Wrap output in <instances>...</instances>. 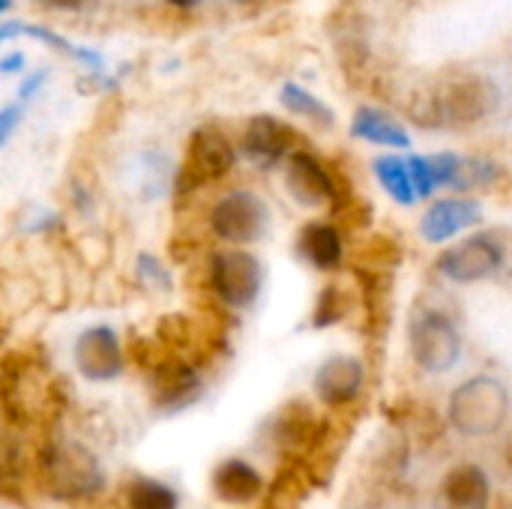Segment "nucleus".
Returning <instances> with one entry per match:
<instances>
[{"label":"nucleus","instance_id":"obj_1","mask_svg":"<svg viewBox=\"0 0 512 509\" xmlns=\"http://www.w3.org/2000/svg\"><path fill=\"white\" fill-rule=\"evenodd\" d=\"M36 465L45 489L60 501L93 498L105 486V471L99 459L78 441H48L39 450Z\"/></svg>","mask_w":512,"mask_h":509},{"label":"nucleus","instance_id":"obj_2","mask_svg":"<svg viewBox=\"0 0 512 509\" xmlns=\"http://www.w3.org/2000/svg\"><path fill=\"white\" fill-rule=\"evenodd\" d=\"M510 414V393L492 375H474L459 384L447 402L450 426L465 438H492L504 429Z\"/></svg>","mask_w":512,"mask_h":509},{"label":"nucleus","instance_id":"obj_3","mask_svg":"<svg viewBox=\"0 0 512 509\" xmlns=\"http://www.w3.org/2000/svg\"><path fill=\"white\" fill-rule=\"evenodd\" d=\"M498 108V87L477 72H453L441 84L429 90L423 123H447V126H471L486 120Z\"/></svg>","mask_w":512,"mask_h":509},{"label":"nucleus","instance_id":"obj_4","mask_svg":"<svg viewBox=\"0 0 512 509\" xmlns=\"http://www.w3.org/2000/svg\"><path fill=\"white\" fill-rule=\"evenodd\" d=\"M408 345H411L414 363L429 375L450 372L462 357V336L456 324L435 309H417L411 315Z\"/></svg>","mask_w":512,"mask_h":509},{"label":"nucleus","instance_id":"obj_5","mask_svg":"<svg viewBox=\"0 0 512 509\" xmlns=\"http://www.w3.org/2000/svg\"><path fill=\"white\" fill-rule=\"evenodd\" d=\"M213 294L231 309H249L264 285V267L252 252L222 249L210 258Z\"/></svg>","mask_w":512,"mask_h":509},{"label":"nucleus","instance_id":"obj_6","mask_svg":"<svg viewBox=\"0 0 512 509\" xmlns=\"http://www.w3.org/2000/svg\"><path fill=\"white\" fill-rule=\"evenodd\" d=\"M234 147L216 126H201L186 144V159L180 168V189H198L222 180L234 168Z\"/></svg>","mask_w":512,"mask_h":509},{"label":"nucleus","instance_id":"obj_7","mask_svg":"<svg viewBox=\"0 0 512 509\" xmlns=\"http://www.w3.org/2000/svg\"><path fill=\"white\" fill-rule=\"evenodd\" d=\"M504 264V246L492 234H474L438 255L435 270L456 285H474L495 276Z\"/></svg>","mask_w":512,"mask_h":509},{"label":"nucleus","instance_id":"obj_8","mask_svg":"<svg viewBox=\"0 0 512 509\" xmlns=\"http://www.w3.org/2000/svg\"><path fill=\"white\" fill-rule=\"evenodd\" d=\"M210 228L225 243L234 246L255 243L267 231V204L249 189L228 192L225 198L216 201L210 213Z\"/></svg>","mask_w":512,"mask_h":509},{"label":"nucleus","instance_id":"obj_9","mask_svg":"<svg viewBox=\"0 0 512 509\" xmlns=\"http://www.w3.org/2000/svg\"><path fill=\"white\" fill-rule=\"evenodd\" d=\"M72 360H75V369L87 381H93V384H105V381L120 378V372L126 366L120 339H117V333L111 327H90V330H84L75 339Z\"/></svg>","mask_w":512,"mask_h":509},{"label":"nucleus","instance_id":"obj_10","mask_svg":"<svg viewBox=\"0 0 512 509\" xmlns=\"http://www.w3.org/2000/svg\"><path fill=\"white\" fill-rule=\"evenodd\" d=\"M285 186H288L291 198L303 207H324V204L339 201V186H336L333 174L327 171V165L303 150H294L288 156Z\"/></svg>","mask_w":512,"mask_h":509},{"label":"nucleus","instance_id":"obj_11","mask_svg":"<svg viewBox=\"0 0 512 509\" xmlns=\"http://www.w3.org/2000/svg\"><path fill=\"white\" fill-rule=\"evenodd\" d=\"M366 384V372L360 357L351 354H336L330 360H324L315 372V396L327 405V408H345L351 405Z\"/></svg>","mask_w":512,"mask_h":509},{"label":"nucleus","instance_id":"obj_12","mask_svg":"<svg viewBox=\"0 0 512 509\" xmlns=\"http://www.w3.org/2000/svg\"><path fill=\"white\" fill-rule=\"evenodd\" d=\"M201 378L192 366L180 363V360H162L159 366H153V402L162 411H183L192 402H198L201 396Z\"/></svg>","mask_w":512,"mask_h":509},{"label":"nucleus","instance_id":"obj_13","mask_svg":"<svg viewBox=\"0 0 512 509\" xmlns=\"http://www.w3.org/2000/svg\"><path fill=\"white\" fill-rule=\"evenodd\" d=\"M483 219V207L471 198H447L429 207L420 219V234L426 243H447L450 237L474 228Z\"/></svg>","mask_w":512,"mask_h":509},{"label":"nucleus","instance_id":"obj_14","mask_svg":"<svg viewBox=\"0 0 512 509\" xmlns=\"http://www.w3.org/2000/svg\"><path fill=\"white\" fill-rule=\"evenodd\" d=\"M489 501H492V483L480 465L468 462L447 471L438 495L441 509H489Z\"/></svg>","mask_w":512,"mask_h":509},{"label":"nucleus","instance_id":"obj_15","mask_svg":"<svg viewBox=\"0 0 512 509\" xmlns=\"http://www.w3.org/2000/svg\"><path fill=\"white\" fill-rule=\"evenodd\" d=\"M294 141H297V132L270 117V114H258L246 123V132H243V150L255 159V162H276L282 156H291L294 150Z\"/></svg>","mask_w":512,"mask_h":509},{"label":"nucleus","instance_id":"obj_16","mask_svg":"<svg viewBox=\"0 0 512 509\" xmlns=\"http://www.w3.org/2000/svg\"><path fill=\"white\" fill-rule=\"evenodd\" d=\"M213 492H216L219 501L243 507V504H252V501H258L264 495V480L249 462L228 459L213 474Z\"/></svg>","mask_w":512,"mask_h":509},{"label":"nucleus","instance_id":"obj_17","mask_svg":"<svg viewBox=\"0 0 512 509\" xmlns=\"http://www.w3.org/2000/svg\"><path fill=\"white\" fill-rule=\"evenodd\" d=\"M300 252L303 258L315 267V270H336L345 258V243H342V231L330 222H312L303 228L300 234Z\"/></svg>","mask_w":512,"mask_h":509},{"label":"nucleus","instance_id":"obj_18","mask_svg":"<svg viewBox=\"0 0 512 509\" xmlns=\"http://www.w3.org/2000/svg\"><path fill=\"white\" fill-rule=\"evenodd\" d=\"M351 135L372 141V144H384V147H408L411 144V135L393 117H387L375 108H360L354 114Z\"/></svg>","mask_w":512,"mask_h":509},{"label":"nucleus","instance_id":"obj_19","mask_svg":"<svg viewBox=\"0 0 512 509\" xmlns=\"http://www.w3.org/2000/svg\"><path fill=\"white\" fill-rule=\"evenodd\" d=\"M321 435V426L318 420L312 417V411L300 402L288 405L279 420H276V441L285 447V450H300V447H312L315 438Z\"/></svg>","mask_w":512,"mask_h":509},{"label":"nucleus","instance_id":"obj_20","mask_svg":"<svg viewBox=\"0 0 512 509\" xmlns=\"http://www.w3.org/2000/svg\"><path fill=\"white\" fill-rule=\"evenodd\" d=\"M375 177L381 180V186L387 189V195L396 204H402V207H411L420 198L417 195V186H414V177H411V168L399 156H381V159H375Z\"/></svg>","mask_w":512,"mask_h":509},{"label":"nucleus","instance_id":"obj_21","mask_svg":"<svg viewBox=\"0 0 512 509\" xmlns=\"http://www.w3.org/2000/svg\"><path fill=\"white\" fill-rule=\"evenodd\" d=\"M12 33L36 36L39 42H48V45H54L57 51H63V54H69V57H78V60L87 63L90 69H102V54H96V51H90V48H78V45L66 42L63 36H57L54 30L36 27V24H15V21H6V24L0 27V39H9Z\"/></svg>","mask_w":512,"mask_h":509},{"label":"nucleus","instance_id":"obj_22","mask_svg":"<svg viewBox=\"0 0 512 509\" xmlns=\"http://www.w3.org/2000/svg\"><path fill=\"white\" fill-rule=\"evenodd\" d=\"M129 509H177V492L159 480H135L126 492Z\"/></svg>","mask_w":512,"mask_h":509},{"label":"nucleus","instance_id":"obj_23","mask_svg":"<svg viewBox=\"0 0 512 509\" xmlns=\"http://www.w3.org/2000/svg\"><path fill=\"white\" fill-rule=\"evenodd\" d=\"M282 105L288 108V111H294V114H300V117H309L312 123H318V126H333V111L318 99V96H312L309 90H303L300 84H285L282 87Z\"/></svg>","mask_w":512,"mask_h":509},{"label":"nucleus","instance_id":"obj_24","mask_svg":"<svg viewBox=\"0 0 512 509\" xmlns=\"http://www.w3.org/2000/svg\"><path fill=\"white\" fill-rule=\"evenodd\" d=\"M498 177V168L489 159H459V171L453 189H480Z\"/></svg>","mask_w":512,"mask_h":509},{"label":"nucleus","instance_id":"obj_25","mask_svg":"<svg viewBox=\"0 0 512 509\" xmlns=\"http://www.w3.org/2000/svg\"><path fill=\"white\" fill-rule=\"evenodd\" d=\"M345 312H348V303H345L342 288L327 285L324 294H321V300H318V306H315V318L312 321H315V327H330V324L342 321Z\"/></svg>","mask_w":512,"mask_h":509},{"label":"nucleus","instance_id":"obj_26","mask_svg":"<svg viewBox=\"0 0 512 509\" xmlns=\"http://www.w3.org/2000/svg\"><path fill=\"white\" fill-rule=\"evenodd\" d=\"M408 168H411V177H414V186H417V195L426 198L438 189V180H435V171H432V162L429 156H411L408 159Z\"/></svg>","mask_w":512,"mask_h":509},{"label":"nucleus","instance_id":"obj_27","mask_svg":"<svg viewBox=\"0 0 512 509\" xmlns=\"http://www.w3.org/2000/svg\"><path fill=\"white\" fill-rule=\"evenodd\" d=\"M18 120H21V108H18V105H6V108L0 111V144L9 141V135H12V129H15Z\"/></svg>","mask_w":512,"mask_h":509},{"label":"nucleus","instance_id":"obj_28","mask_svg":"<svg viewBox=\"0 0 512 509\" xmlns=\"http://www.w3.org/2000/svg\"><path fill=\"white\" fill-rule=\"evenodd\" d=\"M42 81H45V69H39V72H33V75H30V78H27V81L21 84V90H18V96H21V99H30V96H33V93L39 90V84H42Z\"/></svg>","mask_w":512,"mask_h":509},{"label":"nucleus","instance_id":"obj_29","mask_svg":"<svg viewBox=\"0 0 512 509\" xmlns=\"http://www.w3.org/2000/svg\"><path fill=\"white\" fill-rule=\"evenodd\" d=\"M21 66H24V54L15 51V54L3 57V66H0V69H3V72H15V69H21Z\"/></svg>","mask_w":512,"mask_h":509},{"label":"nucleus","instance_id":"obj_30","mask_svg":"<svg viewBox=\"0 0 512 509\" xmlns=\"http://www.w3.org/2000/svg\"><path fill=\"white\" fill-rule=\"evenodd\" d=\"M39 3H48V6H57V9H75V6H81L84 0H39Z\"/></svg>","mask_w":512,"mask_h":509},{"label":"nucleus","instance_id":"obj_31","mask_svg":"<svg viewBox=\"0 0 512 509\" xmlns=\"http://www.w3.org/2000/svg\"><path fill=\"white\" fill-rule=\"evenodd\" d=\"M171 6H177V9H195L201 0H168Z\"/></svg>","mask_w":512,"mask_h":509},{"label":"nucleus","instance_id":"obj_32","mask_svg":"<svg viewBox=\"0 0 512 509\" xmlns=\"http://www.w3.org/2000/svg\"><path fill=\"white\" fill-rule=\"evenodd\" d=\"M504 459H507V465L512 468V438L507 441V450H504Z\"/></svg>","mask_w":512,"mask_h":509},{"label":"nucleus","instance_id":"obj_33","mask_svg":"<svg viewBox=\"0 0 512 509\" xmlns=\"http://www.w3.org/2000/svg\"><path fill=\"white\" fill-rule=\"evenodd\" d=\"M9 6H12V0H0V9L3 12H9Z\"/></svg>","mask_w":512,"mask_h":509}]
</instances>
